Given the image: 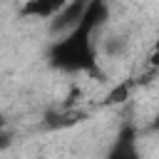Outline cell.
<instances>
[{
    "instance_id": "obj_1",
    "label": "cell",
    "mask_w": 159,
    "mask_h": 159,
    "mask_svg": "<svg viewBox=\"0 0 159 159\" xmlns=\"http://www.w3.org/2000/svg\"><path fill=\"white\" fill-rule=\"evenodd\" d=\"M109 7L102 0L87 2L82 22L65 37H57L47 47V60L55 70L62 72H97V30L107 22Z\"/></svg>"
},
{
    "instance_id": "obj_2",
    "label": "cell",
    "mask_w": 159,
    "mask_h": 159,
    "mask_svg": "<svg viewBox=\"0 0 159 159\" xmlns=\"http://www.w3.org/2000/svg\"><path fill=\"white\" fill-rule=\"evenodd\" d=\"M84 10H87V2H67V5H65V10H62L55 20H50V32L55 35V40H57V37L70 35V32L82 22Z\"/></svg>"
},
{
    "instance_id": "obj_3",
    "label": "cell",
    "mask_w": 159,
    "mask_h": 159,
    "mask_svg": "<svg viewBox=\"0 0 159 159\" xmlns=\"http://www.w3.org/2000/svg\"><path fill=\"white\" fill-rule=\"evenodd\" d=\"M107 159H139V149H137V129L132 124L122 127Z\"/></svg>"
},
{
    "instance_id": "obj_4",
    "label": "cell",
    "mask_w": 159,
    "mask_h": 159,
    "mask_svg": "<svg viewBox=\"0 0 159 159\" xmlns=\"http://www.w3.org/2000/svg\"><path fill=\"white\" fill-rule=\"evenodd\" d=\"M65 0H27L20 7V15L32 17V20H55L65 10Z\"/></svg>"
},
{
    "instance_id": "obj_5",
    "label": "cell",
    "mask_w": 159,
    "mask_h": 159,
    "mask_svg": "<svg viewBox=\"0 0 159 159\" xmlns=\"http://www.w3.org/2000/svg\"><path fill=\"white\" fill-rule=\"evenodd\" d=\"M87 117V112L77 109V107H62V109H55L45 117V124L50 129H67V127H75L80 124L82 119Z\"/></svg>"
},
{
    "instance_id": "obj_6",
    "label": "cell",
    "mask_w": 159,
    "mask_h": 159,
    "mask_svg": "<svg viewBox=\"0 0 159 159\" xmlns=\"http://www.w3.org/2000/svg\"><path fill=\"white\" fill-rule=\"evenodd\" d=\"M102 50H104L107 55H117V52L124 50V40H122V37H109V40L102 45Z\"/></svg>"
},
{
    "instance_id": "obj_7",
    "label": "cell",
    "mask_w": 159,
    "mask_h": 159,
    "mask_svg": "<svg viewBox=\"0 0 159 159\" xmlns=\"http://www.w3.org/2000/svg\"><path fill=\"white\" fill-rule=\"evenodd\" d=\"M127 94H129V84H122V87H117V89L107 97V102H109V104H114V102H124Z\"/></svg>"
},
{
    "instance_id": "obj_8",
    "label": "cell",
    "mask_w": 159,
    "mask_h": 159,
    "mask_svg": "<svg viewBox=\"0 0 159 159\" xmlns=\"http://www.w3.org/2000/svg\"><path fill=\"white\" fill-rule=\"evenodd\" d=\"M152 129L159 132V112H157V117H154V122H152Z\"/></svg>"
}]
</instances>
